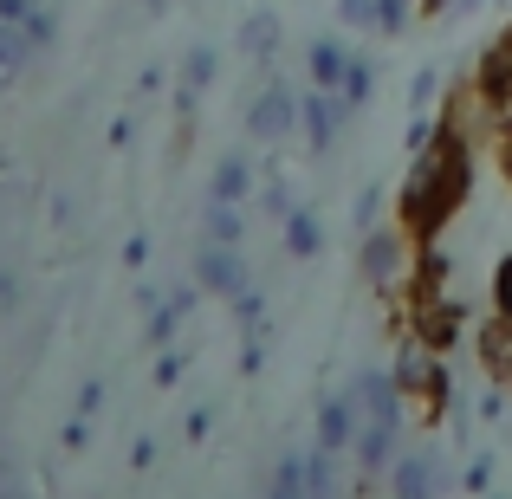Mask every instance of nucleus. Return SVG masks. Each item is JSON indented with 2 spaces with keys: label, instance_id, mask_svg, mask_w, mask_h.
<instances>
[{
  "label": "nucleus",
  "instance_id": "obj_1",
  "mask_svg": "<svg viewBox=\"0 0 512 499\" xmlns=\"http://www.w3.org/2000/svg\"><path fill=\"white\" fill-rule=\"evenodd\" d=\"M467 195H474V137H467V130H454L448 117H441L435 143H428V150H415L409 175H402L396 214H402V227H409V234L428 247V240H435L441 227L467 208Z\"/></svg>",
  "mask_w": 512,
  "mask_h": 499
},
{
  "label": "nucleus",
  "instance_id": "obj_2",
  "mask_svg": "<svg viewBox=\"0 0 512 499\" xmlns=\"http://www.w3.org/2000/svg\"><path fill=\"white\" fill-rule=\"evenodd\" d=\"M409 227H370L363 234V279H370L376 292H396L402 279L415 273V247H409Z\"/></svg>",
  "mask_w": 512,
  "mask_h": 499
},
{
  "label": "nucleus",
  "instance_id": "obj_3",
  "mask_svg": "<svg viewBox=\"0 0 512 499\" xmlns=\"http://www.w3.org/2000/svg\"><path fill=\"white\" fill-rule=\"evenodd\" d=\"M195 279H201V292H214V299H240V292L253 286V279H247V260H240V247H227V240H208V247H201Z\"/></svg>",
  "mask_w": 512,
  "mask_h": 499
},
{
  "label": "nucleus",
  "instance_id": "obj_4",
  "mask_svg": "<svg viewBox=\"0 0 512 499\" xmlns=\"http://www.w3.org/2000/svg\"><path fill=\"white\" fill-rule=\"evenodd\" d=\"M344 117H350L344 91H318V85H312V98H299V130H305V143H312L318 156H325L331 143H338Z\"/></svg>",
  "mask_w": 512,
  "mask_h": 499
},
{
  "label": "nucleus",
  "instance_id": "obj_5",
  "mask_svg": "<svg viewBox=\"0 0 512 499\" xmlns=\"http://www.w3.org/2000/svg\"><path fill=\"white\" fill-rule=\"evenodd\" d=\"M247 130L260 143H286L292 130H299V98H292L286 85H266L260 98H253V111H247Z\"/></svg>",
  "mask_w": 512,
  "mask_h": 499
},
{
  "label": "nucleus",
  "instance_id": "obj_6",
  "mask_svg": "<svg viewBox=\"0 0 512 499\" xmlns=\"http://www.w3.org/2000/svg\"><path fill=\"white\" fill-rule=\"evenodd\" d=\"M396 383H402V396H428V409H441V396H448V376H441L435 350H428L422 337H415V344H402Z\"/></svg>",
  "mask_w": 512,
  "mask_h": 499
},
{
  "label": "nucleus",
  "instance_id": "obj_7",
  "mask_svg": "<svg viewBox=\"0 0 512 499\" xmlns=\"http://www.w3.org/2000/svg\"><path fill=\"white\" fill-rule=\"evenodd\" d=\"M350 396H357V415H363V422H402V383L389 370H363Z\"/></svg>",
  "mask_w": 512,
  "mask_h": 499
},
{
  "label": "nucleus",
  "instance_id": "obj_8",
  "mask_svg": "<svg viewBox=\"0 0 512 499\" xmlns=\"http://www.w3.org/2000/svg\"><path fill=\"white\" fill-rule=\"evenodd\" d=\"M33 59H39L33 26H26V20H0V91H7V85H20Z\"/></svg>",
  "mask_w": 512,
  "mask_h": 499
},
{
  "label": "nucleus",
  "instance_id": "obj_9",
  "mask_svg": "<svg viewBox=\"0 0 512 499\" xmlns=\"http://www.w3.org/2000/svg\"><path fill=\"white\" fill-rule=\"evenodd\" d=\"M396 499H441V461L428 448L396 461Z\"/></svg>",
  "mask_w": 512,
  "mask_h": 499
},
{
  "label": "nucleus",
  "instance_id": "obj_10",
  "mask_svg": "<svg viewBox=\"0 0 512 499\" xmlns=\"http://www.w3.org/2000/svg\"><path fill=\"white\" fill-rule=\"evenodd\" d=\"M350 59H357V52H350L344 39H318V46H312V59H305V65H312V85H318V91H344Z\"/></svg>",
  "mask_w": 512,
  "mask_h": 499
},
{
  "label": "nucleus",
  "instance_id": "obj_11",
  "mask_svg": "<svg viewBox=\"0 0 512 499\" xmlns=\"http://www.w3.org/2000/svg\"><path fill=\"white\" fill-rule=\"evenodd\" d=\"M318 448H331L338 454L350 435H357V396H331V402H318Z\"/></svg>",
  "mask_w": 512,
  "mask_h": 499
},
{
  "label": "nucleus",
  "instance_id": "obj_12",
  "mask_svg": "<svg viewBox=\"0 0 512 499\" xmlns=\"http://www.w3.org/2000/svg\"><path fill=\"white\" fill-rule=\"evenodd\" d=\"M474 344H480V363H487V370L512 389V318H493V325H480Z\"/></svg>",
  "mask_w": 512,
  "mask_h": 499
},
{
  "label": "nucleus",
  "instance_id": "obj_13",
  "mask_svg": "<svg viewBox=\"0 0 512 499\" xmlns=\"http://www.w3.org/2000/svg\"><path fill=\"white\" fill-rule=\"evenodd\" d=\"M396 428L402 422H363L357 428V461H363V474L389 467V454H396Z\"/></svg>",
  "mask_w": 512,
  "mask_h": 499
},
{
  "label": "nucleus",
  "instance_id": "obj_14",
  "mask_svg": "<svg viewBox=\"0 0 512 499\" xmlns=\"http://www.w3.org/2000/svg\"><path fill=\"white\" fill-rule=\"evenodd\" d=\"M286 247L299 253V260H312V253L325 247V227H318L312 208H292V214H286Z\"/></svg>",
  "mask_w": 512,
  "mask_h": 499
},
{
  "label": "nucleus",
  "instance_id": "obj_15",
  "mask_svg": "<svg viewBox=\"0 0 512 499\" xmlns=\"http://www.w3.org/2000/svg\"><path fill=\"white\" fill-rule=\"evenodd\" d=\"M208 78H214V46H195V52H188V65H182V111H195V104H201Z\"/></svg>",
  "mask_w": 512,
  "mask_h": 499
},
{
  "label": "nucleus",
  "instance_id": "obj_16",
  "mask_svg": "<svg viewBox=\"0 0 512 499\" xmlns=\"http://www.w3.org/2000/svg\"><path fill=\"white\" fill-rule=\"evenodd\" d=\"M247 182H253L247 156H221V169H214V201H247Z\"/></svg>",
  "mask_w": 512,
  "mask_h": 499
},
{
  "label": "nucleus",
  "instance_id": "obj_17",
  "mask_svg": "<svg viewBox=\"0 0 512 499\" xmlns=\"http://www.w3.org/2000/svg\"><path fill=\"white\" fill-rule=\"evenodd\" d=\"M273 499H312V461H279Z\"/></svg>",
  "mask_w": 512,
  "mask_h": 499
},
{
  "label": "nucleus",
  "instance_id": "obj_18",
  "mask_svg": "<svg viewBox=\"0 0 512 499\" xmlns=\"http://www.w3.org/2000/svg\"><path fill=\"white\" fill-rule=\"evenodd\" d=\"M240 46H247L253 59H266V52L279 46V20H273V13H253V20L240 26Z\"/></svg>",
  "mask_w": 512,
  "mask_h": 499
},
{
  "label": "nucleus",
  "instance_id": "obj_19",
  "mask_svg": "<svg viewBox=\"0 0 512 499\" xmlns=\"http://www.w3.org/2000/svg\"><path fill=\"white\" fill-rule=\"evenodd\" d=\"M208 240L240 247V201H208Z\"/></svg>",
  "mask_w": 512,
  "mask_h": 499
},
{
  "label": "nucleus",
  "instance_id": "obj_20",
  "mask_svg": "<svg viewBox=\"0 0 512 499\" xmlns=\"http://www.w3.org/2000/svg\"><path fill=\"white\" fill-rule=\"evenodd\" d=\"M370 91H376V72H370V65H363V59H350V72H344V104H350V111H357V104L370 98Z\"/></svg>",
  "mask_w": 512,
  "mask_h": 499
},
{
  "label": "nucleus",
  "instance_id": "obj_21",
  "mask_svg": "<svg viewBox=\"0 0 512 499\" xmlns=\"http://www.w3.org/2000/svg\"><path fill=\"white\" fill-rule=\"evenodd\" d=\"M415 7H422V0H383V7H376V33H402Z\"/></svg>",
  "mask_w": 512,
  "mask_h": 499
},
{
  "label": "nucleus",
  "instance_id": "obj_22",
  "mask_svg": "<svg viewBox=\"0 0 512 499\" xmlns=\"http://www.w3.org/2000/svg\"><path fill=\"white\" fill-rule=\"evenodd\" d=\"M493 312L512 318V253H506L500 266H493Z\"/></svg>",
  "mask_w": 512,
  "mask_h": 499
},
{
  "label": "nucleus",
  "instance_id": "obj_23",
  "mask_svg": "<svg viewBox=\"0 0 512 499\" xmlns=\"http://www.w3.org/2000/svg\"><path fill=\"white\" fill-rule=\"evenodd\" d=\"M376 208H383V195L363 188V195H357V234H370V227H376Z\"/></svg>",
  "mask_w": 512,
  "mask_h": 499
},
{
  "label": "nucleus",
  "instance_id": "obj_24",
  "mask_svg": "<svg viewBox=\"0 0 512 499\" xmlns=\"http://www.w3.org/2000/svg\"><path fill=\"white\" fill-rule=\"evenodd\" d=\"M376 7H383V0H344L338 13H344L350 26H376Z\"/></svg>",
  "mask_w": 512,
  "mask_h": 499
},
{
  "label": "nucleus",
  "instance_id": "obj_25",
  "mask_svg": "<svg viewBox=\"0 0 512 499\" xmlns=\"http://www.w3.org/2000/svg\"><path fill=\"white\" fill-rule=\"evenodd\" d=\"M409 98H415V111H428V98H435V72H415Z\"/></svg>",
  "mask_w": 512,
  "mask_h": 499
},
{
  "label": "nucleus",
  "instance_id": "obj_26",
  "mask_svg": "<svg viewBox=\"0 0 512 499\" xmlns=\"http://www.w3.org/2000/svg\"><path fill=\"white\" fill-rule=\"evenodd\" d=\"M500 169H506V182H512V117L500 124Z\"/></svg>",
  "mask_w": 512,
  "mask_h": 499
},
{
  "label": "nucleus",
  "instance_id": "obj_27",
  "mask_svg": "<svg viewBox=\"0 0 512 499\" xmlns=\"http://www.w3.org/2000/svg\"><path fill=\"white\" fill-rule=\"evenodd\" d=\"M13 299H20V279H13V273H0V305H13Z\"/></svg>",
  "mask_w": 512,
  "mask_h": 499
},
{
  "label": "nucleus",
  "instance_id": "obj_28",
  "mask_svg": "<svg viewBox=\"0 0 512 499\" xmlns=\"http://www.w3.org/2000/svg\"><path fill=\"white\" fill-rule=\"evenodd\" d=\"M454 7V0H422V13H448Z\"/></svg>",
  "mask_w": 512,
  "mask_h": 499
}]
</instances>
